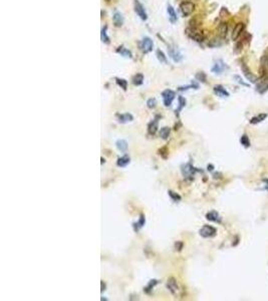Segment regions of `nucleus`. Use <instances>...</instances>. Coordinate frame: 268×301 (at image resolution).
Here are the masks:
<instances>
[{"mask_svg": "<svg viewBox=\"0 0 268 301\" xmlns=\"http://www.w3.org/2000/svg\"><path fill=\"white\" fill-rule=\"evenodd\" d=\"M167 287H168V289L170 290V292L172 293V294H176L177 291H178V284H177V282H176V280L174 279V278H170V279H168V282H167Z\"/></svg>", "mask_w": 268, "mask_h": 301, "instance_id": "obj_15", "label": "nucleus"}, {"mask_svg": "<svg viewBox=\"0 0 268 301\" xmlns=\"http://www.w3.org/2000/svg\"><path fill=\"white\" fill-rule=\"evenodd\" d=\"M144 83V75L141 73H137L133 79V83L135 85H141Z\"/></svg>", "mask_w": 268, "mask_h": 301, "instance_id": "obj_28", "label": "nucleus"}, {"mask_svg": "<svg viewBox=\"0 0 268 301\" xmlns=\"http://www.w3.org/2000/svg\"><path fill=\"white\" fill-rule=\"evenodd\" d=\"M170 133H171V129L168 128V127H164L162 128L161 129H160V133H159V135L160 137H162V139L164 140H167L169 137L170 136Z\"/></svg>", "mask_w": 268, "mask_h": 301, "instance_id": "obj_25", "label": "nucleus"}, {"mask_svg": "<svg viewBox=\"0 0 268 301\" xmlns=\"http://www.w3.org/2000/svg\"><path fill=\"white\" fill-rule=\"evenodd\" d=\"M116 80H117V83L120 85L122 90H124V91L126 90V87H128V81H126V79H117Z\"/></svg>", "mask_w": 268, "mask_h": 301, "instance_id": "obj_34", "label": "nucleus"}, {"mask_svg": "<svg viewBox=\"0 0 268 301\" xmlns=\"http://www.w3.org/2000/svg\"><path fill=\"white\" fill-rule=\"evenodd\" d=\"M100 37H102L103 42H105V43H110V37L107 36V26L103 28L102 33H100Z\"/></svg>", "mask_w": 268, "mask_h": 301, "instance_id": "obj_30", "label": "nucleus"}, {"mask_svg": "<svg viewBox=\"0 0 268 301\" xmlns=\"http://www.w3.org/2000/svg\"><path fill=\"white\" fill-rule=\"evenodd\" d=\"M157 284H158V280H156V279H152V280H150V282H149V284L146 286V287H145L144 291L146 292V293H148V294H150L151 291L153 290V288H154Z\"/></svg>", "mask_w": 268, "mask_h": 301, "instance_id": "obj_26", "label": "nucleus"}, {"mask_svg": "<svg viewBox=\"0 0 268 301\" xmlns=\"http://www.w3.org/2000/svg\"><path fill=\"white\" fill-rule=\"evenodd\" d=\"M156 54H157V57H158V59L160 61L164 62V64H167V57L165 56V54H164V52L162 50L158 49L157 52H156Z\"/></svg>", "mask_w": 268, "mask_h": 301, "instance_id": "obj_33", "label": "nucleus"}, {"mask_svg": "<svg viewBox=\"0 0 268 301\" xmlns=\"http://www.w3.org/2000/svg\"><path fill=\"white\" fill-rule=\"evenodd\" d=\"M175 96H176L175 91H171V90H166L162 92V98H163V102H164L165 106H170L172 105Z\"/></svg>", "mask_w": 268, "mask_h": 301, "instance_id": "obj_5", "label": "nucleus"}, {"mask_svg": "<svg viewBox=\"0 0 268 301\" xmlns=\"http://www.w3.org/2000/svg\"><path fill=\"white\" fill-rule=\"evenodd\" d=\"M267 118V114H259L258 116H255L253 117L251 120H250V124L252 125H256V124H259V122H263L265 118Z\"/></svg>", "mask_w": 268, "mask_h": 301, "instance_id": "obj_22", "label": "nucleus"}, {"mask_svg": "<svg viewBox=\"0 0 268 301\" xmlns=\"http://www.w3.org/2000/svg\"><path fill=\"white\" fill-rule=\"evenodd\" d=\"M234 79H237V81H238V83H241V84H243L244 87H249V84L245 83L244 81H242V79H241V77H240V76L235 75V76H234Z\"/></svg>", "mask_w": 268, "mask_h": 301, "instance_id": "obj_37", "label": "nucleus"}, {"mask_svg": "<svg viewBox=\"0 0 268 301\" xmlns=\"http://www.w3.org/2000/svg\"><path fill=\"white\" fill-rule=\"evenodd\" d=\"M226 68V64L223 62L222 60H217L215 62V64L212 68V72H214L216 74H220L224 71V69Z\"/></svg>", "mask_w": 268, "mask_h": 301, "instance_id": "obj_12", "label": "nucleus"}, {"mask_svg": "<svg viewBox=\"0 0 268 301\" xmlns=\"http://www.w3.org/2000/svg\"><path fill=\"white\" fill-rule=\"evenodd\" d=\"M117 117V120L120 124H126V122H130L134 120V117L133 114H129V113H126V114H116Z\"/></svg>", "mask_w": 268, "mask_h": 301, "instance_id": "obj_10", "label": "nucleus"}, {"mask_svg": "<svg viewBox=\"0 0 268 301\" xmlns=\"http://www.w3.org/2000/svg\"><path fill=\"white\" fill-rule=\"evenodd\" d=\"M240 142L242 144V146H244L245 148H249L250 147V141H249V137L246 135H243L241 137Z\"/></svg>", "mask_w": 268, "mask_h": 301, "instance_id": "obj_31", "label": "nucleus"}, {"mask_svg": "<svg viewBox=\"0 0 268 301\" xmlns=\"http://www.w3.org/2000/svg\"><path fill=\"white\" fill-rule=\"evenodd\" d=\"M181 171H182V174H183L184 178H186V179H193V177L195 176V174L198 172L199 170L195 169L190 163H188V164H185L181 167Z\"/></svg>", "mask_w": 268, "mask_h": 301, "instance_id": "obj_2", "label": "nucleus"}, {"mask_svg": "<svg viewBox=\"0 0 268 301\" xmlns=\"http://www.w3.org/2000/svg\"><path fill=\"white\" fill-rule=\"evenodd\" d=\"M145 224H146V218H145V216L142 214L140 216V218H139V221L136 222V223H134V224H133L134 230H135L136 232H139L140 230L145 226Z\"/></svg>", "mask_w": 268, "mask_h": 301, "instance_id": "obj_17", "label": "nucleus"}, {"mask_svg": "<svg viewBox=\"0 0 268 301\" xmlns=\"http://www.w3.org/2000/svg\"><path fill=\"white\" fill-rule=\"evenodd\" d=\"M169 196H170V198L172 199V201H174V202H180L181 201V196L177 194V193H175L173 191H169Z\"/></svg>", "mask_w": 268, "mask_h": 301, "instance_id": "obj_32", "label": "nucleus"}, {"mask_svg": "<svg viewBox=\"0 0 268 301\" xmlns=\"http://www.w3.org/2000/svg\"><path fill=\"white\" fill-rule=\"evenodd\" d=\"M195 9V4L191 1H183L180 4V10L184 16H189Z\"/></svg>", "mask_w": 268, "mask_h": 301, "instance_id": "obj_3", "label": "nucleus"}, {"mask_svg": "<svg viewBox=\"0 0 268 301\" xmlns=\"http://www.w3.org/2000/svg\"><path fill=\"white\" fill-rule=\"evenodd\" d=\"M156 105H157V100H156V98H150V99H148L147 106H148L149 109H154V107L156 106Z\"/></svg>", "mask_w": 268, "mask_h": 301, "instance_id": "obj_35", "label": "nucleus"}, {"mask_svg": "<svg viewBox=\"0 0 268 301\" xmlns=\"http://www.w3.org/2000/svg\"><path fill=\"white\" fill-rule=\"evenodd\" d=\"M268 91V83H260L257 85V91L259 94H264L265 91Z\"/></svg>", "mask_w": 268, "mask_h": 301, "instance_id": "obj_29", "label": "nucleus"}, {"mask_svg": "<svg viewBox=\"0 0 268 301\" xmlns=\"http://www.w3.org/2000/svg\"><path fill=\"white\" fill-rule=\"evenodd\" d=\"M196 79L200 80V81H203V83H205L206 81V74L204 73V72H199V73H197L196 74Z\"/></svg>", "mask_w": 268, "mask_h": 301, "instance_id": "obj_36", "label": "nucleus"}, {"mask_svg": "<svg viewBox=\"0 0 268 301\" xmlns=\"http://www.w3.org/2000/svg\"><path fill=\"white\" fill-rule=\"evenodd\" d=\"M100 290H102V292L103 290H106V284H103V281H102V289Z\"/></svg>", "mask_w": 268, "mask_h": 301, "instance_id": "obj_38", "label": "nucleus"}, {"mask_svg": "<svg viewBox=\"0 0 268 301\" xmlns=\"http://www.w3.org/2000/svg\"><path fill=\"white\" fill-rule=\"evenodd\" d=\"M153 46H154V42L150 37H144L142 41L140 42V48L141 50L145 53H149L152 51Z\"/></svg>", "mask_w": 268, "mask_h": 301, "instance_id": "obj_6", "label": "nucleus"}, {"mask_svg": "<svg viewBox=\"0 0 268 301\" xmlns=\"http://www.w3.org/2000/svg\"><path fill=\"white\" fill-rule=\"evenodd\" d=\"M186 33L188 34L190 38H192L193 40H195L197 42H201L204 40V34L202 31H200L199 29H197L196 27H189L186 29Z\"/></svg>", "mask_w": 268, "mask_h": 301, "instance_id": "obj_1", "label": "nucleus"}, {"mask_svg": "<svg viewBox=\"0 0 268 301\" xmlns=\"http://www.w3.org/2000/svg\"><path fill=\"white\" fill-rule=\"evenodd\" d=\"M241 68H242V71L244 73V75L246 76V79L250 81V83H256L257 79H256V76L250 71V69H249V68L246 65V64H242Z\"/></svg>", "mask_w": 268, "mask_h": 301, "instance_id": "obj_8", "label": "nucleus"}, {"mask_svg": "<svg viewBox=\"0 0 268 301\" xmlns=\"http://www.w3.org/2000/svg\"><path fill=\"white\" fill-rule=\"evenodd\" d=\"M167 12H168V15H169V20L172 22V23H175L177 21L178 17H177V14L175 12V9L173 8L172 5H168L167 7Z\"/></svg>", "mask_w": 268, "mask_h": 301, "instance_id": "obj_18", "label": "nucleus"}, {"mask_svg": "<svg viewBox=\"0 0 268 301\" xmlns=\"http://www.w3.org/2000/svg\"><path fill=\"white\" fill-rule=\"evenodd\" d=\"M214 92L217 95L221 96V98H228L229 92L227 91L222 85H215L214 87Z\"/></svg>", "mask_w": 268, "mask_h": 301, "instance_id": "obj_16", "label": "nucleus"}, {"mask_svg": "<svg viewBox=\"0 0 268 301\" xmlns=\"http://www.w3.org/2000/svg\"><path fill=\"white\" fill-rule=\"evenodd\" d=\"M160 118L159 116L156 117V118H154V120H153L150 124H149L148 131H149V133H150V135H155L156 132L158 131V122H159L158 118Z\"/></svg>", "mask_w": 268, "mask_h": 301, "instance_id": "obj_14", "label": "nucleus"}, {"mask_svg": "<svg viewBox=\"0 0 268 301\" xmlns=\"http://www.w3.org/2000/svg\"><path fill=\"white\" fill-rule=\"evenodd\" d=\"M135 11H136V13L138 14V16H139L141 19L147 20L148 15H147L146 9H145V7L141 4L138 0H136V1H135Z\"/></svg>", "mask_w": 268, "mask_h": 301, "instance_id": "obj_7", "label": "nucleus"}, {"mask_svg": "<svg viewBox=\"0 0 268 301\" xmlns=\"http://www.w3.org/2000/svg\"><path fill=\"white\" fill-rule=\"evenodd\" d=\"M244 28H245V24L242 23V22H239L235 25V27L233 29V32H232V40H237L238 37L241 35V33L244 31Z\"/></svg>", "mask_w": 268, "mask_h": 301, "instance_id": "obj_9", "label": "nucleus"}, {"mask_svg": "<svg viewBox=\"0 0 268 301\" xmlns=\"http://www.w3.org/2000/svg\"><path fill=\"white\" fill-rule=\"evenodd\" d=\"M117 52L120 53L121 55H122V56H125V57H129V58L132 57V52L128 49V48H126L124 46L118 47L117 49Z\"/></svg>", "mask_w": 268, "mask_h": 301, "instance_id": "obj_24", "label": "nucleus"}, {"mask_svg": "<svg viewBox=\"0 0 268 301\" xmlns=\"http://www.w3.org/2000/svg\"><path fill=\"white\" fill-rule=\"evenodd\" d=\"M179 106H178V109H176V110H175V113H176L177 116H179V113L183 110V107H185L186 106V99L183 98V96H179Z\"/></svg>", "mask_w": 268, "mask_h": 301, "instance_id": "obj_27", "label": "nucleus"}, {"mask_svg": "<svg viewBox=\"0 0 268 301\" xmlns=\"http://www.w3.org/2000/svg\"><path fill=\"white\" fill-rule=\"evenodd\" d=\"M130 162H131V159H130L129 156H122V157H121L120 159L118 160V162H117V165L118 167H121V168H125V167H126L129 164H130Z\"/></svg>", "mask_w": 268, "mask_h": 301, "instance_id": "obj_19", "label": "nucleus"}, {"mask_svg": "<svg viewBox=\"0 0 268 301\" xmlns=\"http://www.w3.org/2000/svg\"><path fill=\"white\" fill-rule=\"evenodd\" d=\"M116 146L118 149V151L124 152V153L128 150V143H126V141H125V140H122V139L118 140L116 142Z\"/></svg>", "mask_w": 268, "mask_h": 301, "instance_id": "obj_23", "label": "nucleus"}, {"mask_svg": "<svg viewBox=\"0 0 268 301\" xmlns=\"http://www.w3.org/2000/svg\"><path fill=\"white\" fill-rule=\"evenodd\" d=\"M217 233V230L216 228H214L213 226H210V225H205L203 226L202 228L200 229L199 234L203 238H211V237H214Z\"/></svg>", "mask_w": 268, "mask_h": 301, "instance_id": "obj_4", "label": "nucleus"}, {"mask_svg": "<svg viewBox=\"0 0 268 301\" xmlns=\"http://www.w3.org/2000/svg\"><path fill=\"white\" fill-rule=\"evenodd\" d=\"M218 32H219V35H220L221 38H225L227 35V32H228V25H227V23L222 22L218 27Z\"/></svg>", "mask_w": 268, "mask_h": 301, "instance_id": "obj_21", "label": "nucleus"}, {"mask_svg": "<svg viewBox=\"0 0 268 301\" xmlns=\"http://www.w3.org/2000/svg\"><path fill=\"white\" fill-rule=\"evenodd\" d=\"M113 20H114V23L116 26H122V23H124V17L120 13V12H115L114 16H113Z\"/></svg>", "mask_w": 268, "mask_h": 301, "instance_id": "obj_20", "label": "nucleus"}, {"mask_svg": "<svg viewBox=\"0 0 268 301\" xmlns=\"http://www.w3.org/2000/svg\"><path fill=\"white\" fill-rule=\"evenodd\" d=\"M206 219L208 221L215 222V223H221V217L216 211H210L209 213L206 214Z\"/></svg>", "mask_w": 268, "mask_h": 301, "instance_id": "obj_13", "label": "nucleus"}, {"mask_svg": "<svg viewBox=\"0 0 268 301\" xmlns=\"http://www.w3.org/2000/svg\"><path fill=\"white\" fill-rule=\"evenodd\" d=\"M168 52H169L170 57L172 58L175 62L181 61L182 58H183L182 54L180 53V51H179L178 49H176V48H174V47H170L169 49H168Z\"/></svg>", "mask_w": 268, "mask_h": 301, "instance_id": "obj_11", "label": "nucleus"}]
</instances>
